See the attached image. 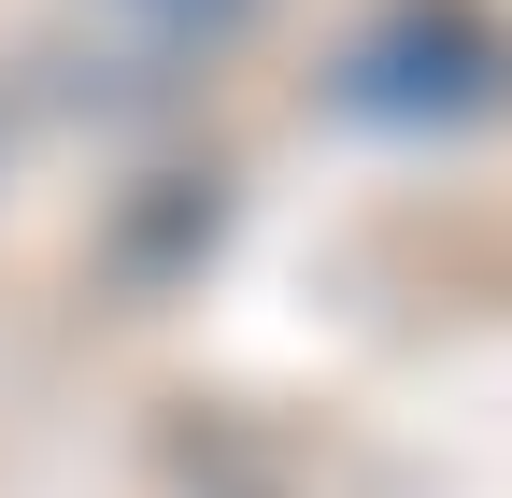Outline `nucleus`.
Masks as SVG:
<instances>
[{
    "label": "nucleus",
    "instance_id": "nucleus-1",
    "mask_svg": "<svg viewBox=\"0 0 512 498\" xmlns=\"http://www.w3.org/2000/svg\"><path fill=\"white\" fill-rule=\"evenodd\" d=\"M143 15H157V29H200V43H214V29H242V15H256V0H143Z\"/></svg>",
    "mask_w": 512,
    "mask_h": 498
}]
</instances>
